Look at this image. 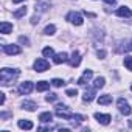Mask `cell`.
I'll return each instance as SVG.
<instances>
[{
  "mask_svg": "<svg viewBox=\"0 0 132 132\" xmlns=\"http://www.w3.org/2000/svg\"><path fill=\"white\" fill-rule=\"evenodd\" d=\"M19 76V70H13V69H2L0 72V82L2 86H10L11 82L16 81V78Z\"/></svg>",
  "mask_w": 132,
  "mask_h": 132,
  "instance_id": "6da1fadb",
  "label": "cell"
},
{
  "mask_svg": "<svg viewBox=\"0 0 132 132\" xmlns=\"http://www.w3.org/2000/svg\"><path fill=\"white\" fill-rule=\"evenodd\" d=\"M117 106H118V110L123 113V115H130V112H132V109H130V106H129V103L124 100V98H120L118 101H117Z\"/></svg>",
  "mask_w": 132,
  "mask_h": 132,
  "instance_id": "7a4b0ae2",
  "label": "cell"
},
{
  "mask_svg": "<svg viewBox=\"0 0 132 132\" xmlns=\"http://www.w3.org/2000/svg\"><path fill=\"white\" fill-rule=\"evenodd\" d=\"M67 20L69 22H72L73 25H76V27H79V25H82V16L79 14V13H76V11H72V13H69L67 14Z\"/></svg>",
  "mask_w": 132,
  "mask_h": 132,
  "instance_id": "3957f363",
  "label": "cell"
},
{
  "mask_svg": "<svg viewBox=\"0 0 132 132\" xmlns=\"http://www.w3.org/2000/svg\"><path fill=\"white\" fill-rule=\"evenodd\" d=\"M48 67H50V64H48L45 59H36V61H34V70L39 72V73L48 70Z\"/></svg>",
  "mask_w": 132,
  "mask_h": 132,
  "instance_id": "277c9868",
  "label": "cell"
},
{
  "mask_svg": "<svg viewBox=\"0 0 132 132\" xmlns=\"http://www.w3.org/2000/svg\"><path fill=\"white\" fill-rule=\"evenodd\" d=\"M51 6L50 0H37L36 2V13H45Z\"/></svg>",
  "mask_w": 132,
  "mask_h": 132,
  "instance_id": "5b68a950",
  "label": "cell"
},
{
  "mask_svg": "<svg viewBox=\"0 0 132 132\" xmlns=\"http://www.w3.org/2000/svg\"><path fill=\"white\" fill-rule=\"evenodd\" d=\"M3 51L6 53V54H20V47L19 45H14V44H8V45H3Z\"/></svg>",
  "mask_w": 132,
  "mask_h": 132,
  "instance_id": "8992f818",
  "label": "cell"
},
{
  "mask_svg": "<svg viewBox=\"0 0 132 132\" xmlns=\"http://www.w3.org/2000/svg\"><path fill=\"white\" fill-rule=\"evenodd\" d=\"M95 90H96V87H95V86H93V87L86 89L84 96H82V101H84V103H92V101L95 100Z\"/></svg>",
  "mask_w": 132,
  "mask_h": 132,
  "instance_id": "52a82bcc",
  "label": "cell"
},
{
  "mask_svg": "<svg viewBox=\"0 0 132 132\" xmlns=\"http://www.w3.org/2000/svg\"><path fill=\"white\" fill-rule=\"evenodd\" d=\"M31 90H33V82H30V81H25V82H22V84L19 86L20 95H28Z\"/></svg>",
  "mask_w": 132,
  "mask_h": 132,
  "instance_id": "ba28073f",
  "label": "cell"
},
{
  "mask_svg": "<svg viewBox=\"0 0 132 132\" xmlns=\"http://www.w3.org/2000/svg\"><path fill=\"white\" fill-rule=\"evenodd\" d=\"M95 120L98 123H101V124H109L110 123V115L109 113H100V112H96L95 113Z\"/></svg>",
  "mask_w": 132,
  "mask_h": 132,
  "instance_id": "9c48e42d",
  "label": "cell"
},
{
  "mask_svg": "<svg viewBox=\"0 0 132 132\" xmlns=\"http://www.w3.org/2000/svg\"><path fill=\"white\" fill-rule=\"evenodd\" d=\"M53 61H54V64L67 62V61H69V54L65 53V51H61V53H57V54H54V56H53Z\"/></svg>",
  "mask_w": 132,
  "mask_h": 132,
  "instance_id": "30bf717a",
  "label": "cell"
},
{
  "mask_svg": "<svg viewBox=\"0 0 132 132\" xmlns=\"http://www.w3.org/2000/svg\"><path fill=\"white\" fill-rule=\"evenodd\" d=\"M69 61H70V65H72V67H78V65L81 64V53H79V51H73V53H72V57H70Z\"/></svg>",
  "mask_w": 132,
  "mask_h": 132,
  "instance_id": "8fae6325",
  "label": "cell"
},
{
  "mask_svg": "<svg viewBox=\"0 0 132 132\" xmlns=\"http://www.w3.org/2000/svg\"><path fill=\"white\" fill-rule=\"evenodd\" d=\"M92 76H93V72H92V70H86V72L82 73V76L78 79V84H79V86H84L86 82H89V81H90V78H92Z\"/></svg>",
  "mask_w": 132,
  "mask_h": 132,
  "instance_id": "7c38bea8",
  "label": "cell"
},
{
  "mask_svg": "<svg viewBox=\"0 0 132 132\" xmlns=\"http://www.w3.org/2000/svg\"><path fill=\"white\" fill-rule=\"evenodd\" d=\"M117 16H120V17H132V11L127 6H120L117 10Z\"/></svg>",
  "mask_w": 132,
  "mask_h": 132,
  "instance_id": "4fadbf2b",
  "label": "cell"
},
{
  "mask_svg": "<svg viewBox=\"0 0 132 132\" xmlns=\"http://www.w3.org/2000/svg\"><path fill=\"white\" fill-rule=\"evenodd\" d=\"M13 31V25L8 23V22H2L0 23V33L2 34H10Z\"/></svg>",
  "mask_w": 132,
  "mask_h": 132,
  "instance_id": "5bb4252c",
  "label": "cell"
},
{
  "mask_svg": "<svg viewBox=\"0 0 132 132\" xmlns=\"http://www.w3.org/2000/svg\"><path fill=\"white\" fill-rule=\"evenodd\" d=\"M17 126H19L20 129H25V130H30V129H33V123H31V121H28V120H19Z\"/></svg>",
  "mask_w": 132,
  "mask_h": 132,
  "instance_id": "9a60e30c",
  "label": "cell"
},
{
  "mask_svg": "<svg viewBox=\"0 0 132 132\" xmlns=\"http://www.w3.org/2000/svg\"><path fill=\"white\" fill-rule=\"evenodd\" d=\"M22 107H23L25 110H30V112H34V110H36V107H37V104H36V103H33V101H23V104H22Z\"/></svg>",
  "mask_w": 132,
  "mask_h": 132,
  "instance_id": "2e32d148",
  "label": "cell"
},
{
  "mask_svg": "<svg viewBox=\"0 0 132 132\" xmlns=\"http://www.w3.org/2000/svg\"><path fill=\"white\" fill-rule=\"evenodd\" d=\"M39 120H40L42 123H50V121L53 120V113H51V112H44V113L39 115Z\"/></svg>",
  "mask_w": 132,
  "mask_h": 132,
  "instance_id": "e0dca14e",
  "label": "cell"
},
{
  "mask_svg": "<svg viewBox=\"0 0 132 132\" xmlns=\"http://www.w3.org/2000/svg\"><path fill=\"white\" fill-rule=\"evenodd\" d=\"M36 89H37V92H45V90L50 89V82H47V81H39L37 86H36Z\"/></svg>",
  "mask_w": 132,
  "mask_h": 132,
  "instance_id": "ac0fdd59",
  "label": "cell"
},
{
  "mask_svg": "<svg viewBox=\"0 0 132 132\" xmlns=\"http://www.w3.org/2000/svg\"><path fill=\"white\" fill-rule=\"evenodd\" d=\"M98 103L100 104H110L112 103V95H101L98 98Z\"/></svg>",
  "mask_w": 132,
  "mask_h": 132,
  "instance_id": "d6986e66",
  "label": "cell"
},
{
  "mask_svg": "<svg viewBox=\"0 0 132 132\" xmlns=\"http://www.w3.org/2000/svg\"><path fill=\"white\" fill-rule=\"evenodd\" d=\"M27 11H28L27 6H22V8H19L17 11H14V17H16V19H20V17H23V16L27 14Z\"/></svg>",
  "mask_w": 132,
  "mask_h": 132,
  "instance_id": "ffe728a7",
  "label": "cell"
},
{
  "mask_svg": "<svg viewBox=\"0 0 132 132\" xmlns=\"http://www.w3.org/2000/svg\"><path fill=\"white\" fill-rule=\"evenodd\" d=\"M42 54H44L45 57H53V56H54V51H53L51 47H45V48L42 50Z\"/></svg>",
  "mask_w": 132,
  "mask_h": 132,
  "instance_id": "44dd1931",
  "label": "cell"
},
{
  "mask_svg": "<svg viewBox=\"0 0 132 132\" xmlns=\"http://www.w3.org/2000/svg\"><path fill=\"white\" fill-rule=\"evenodd\" d=\"M54 31H56V27H54V25H47L45 30H44V34L51 36V34H54Z\"/></svg>",
  "mask_w": 132,
  "mask_h": 132,
  "instance_id": "7402d4cb",
  "label": "cell"
},
{
  "mask_svg": "<svg viewBox=\"0 0 132 132\" xmlns=\"http://www.w3.org/2000/svg\"><path fill=\"white\" fill-rule=\"evenodd\" d=\"M104 84H106V79L101 76V78H96V79H95V84H93V86H95L96 89H103Z\"/></svg>",
  "mask_w": 132,
  "mask_h": 132,
  "instance_id": "603a6c76",
  "label": "cell"
},
{
  "mask_svg": "<svg viewBox=\"0 0 132 132\" xmlns=\"http://www.w3.org/2000/svg\"><path fill=\"white\" fill-rule=\"evenodd\" d=\"M124 65L127 70L132 72V56H124Z\"/></svg>",
  "mask_w": 132,
  "mask_h": 132,
  "instance_id": "cb8c5ba5",
  "label": "cell"
},
{
  "mask_svg": "<svg viewBox=\"0 0 132 132\" xmlns=\"http://www.w3.org/2000/svg\"><path fill=\"white\" fill-rule=\"evenodd\" d=\"M51 84H53V86H54V87H62V86H64V84H65V82H64V81H62V79H59V78H54V79H53V81H51Z\"/></svg>",
  "mask_w": 132,
  "mask_h": 132,
  "instance_id": "d4e9b609",
  "label": "cell"
},
{
  "mask_svg": "<svg viewBox=\"0 0 132 132\" xmlns=\"http://www.w3.org/2000/svg\"><path fill=\"white\" fill-rule=\"evenodd\" d=\"M45 100H47L48 103H53V101L57 100V95H56V93H48V95L45 96Z\"/></svg>",
  "mask_w": 132,
  "mask_h": 132,
  "instance_id": "484cf974",
  "label": "cell"
},
{
  "mask_svg": "<svg viewBox=\"0 0 132 132\" xmlns=\"http://www.w3.org/2000/svg\"><path fill=\"white\" fill-rule=\"evenodd\" d=\"M65 95H67V96H76L78 90L76 89H67V90H65Z\"/></svg>",
  "mask_w": 132,
  "mask_h": 132,
  "instance_id": "4316f807",
  "label": "cell"
},
{
  "mask_svg": "<svg viewBox=\"0 0 132 132\" xmlns=\"http://www.w3.org/2000/svg\"><path fill=\"white\" fill-rule=\"evenodd\" d=\"M19 42H20V44H25V45H30V39L25 37V36H20V37H19Z\"/></svg>",
  "mask_w": 132,
  "mask_h": 132,
  "instance_id": "83f0119b",
  "label": "cell"
},
{
  "mask_svg": "<svg viewBox=\"0 0 132 132\" xmlns=\"http://www.w3.org/2000/svg\"><path fill=\"white\" fill-rule=\"evenodd\" d=\"M96 56H98L100 59H104V57H106V51H104V50H98V51H96Z\"/></svg>",
  "mask_w": 132,
  "mask_h": 132,
  "instance_id": "f1b7e54d",
  "label": "cell"
},
{
  "mask_svg": "<svg viewBox=\"0 0 132 132\" xmlns=\"http://www.w3.org/2000/svg\"><path fill=\"white\" fill-rule=\"evenodd\" d=\"M31 23H33V25L39 23V14H37V16H33V19H31Z\"/></svg>",
  "mask_w": 132,
  "mask_h": 132,
  "instance_id": "f546056e",
  "label": "cell"
},
{
  "mask_svg": "<svg viewBox=\"0 0 132 132\" xmlns=\"http://www.w3.org/2000/svg\"><path fill=\"white\" fill-rule=\"evenodd\" d=\"M0 104H5V93H0Z\"/></svg>",
  "mask_w": 132,
  "mask_h": 132,
  "instance_id": "4dcf8cb0",
  "label": "cell"
},
{
  "mask_svg": "<svg viewBox=\"0 0 132 132\" xmlns=\"http://www.w3.org/2000/svg\"><path fill=\"white\" fill-rule=\"evenodd\" d=\"M56 109H69V107L65 106V104H57V106H56Z\"/></svg>",
  "mask_w": 132,
  "mask_h": 132,
  "instance_id": "1f68e13d",
  "label": "cell"
},
{
  "mask_svg": "<svg viewBox=\"0 0 132 132\" xmlns=\"http://www.w3.org/2000/svg\"><path fill=\"white\" fill-rule=\"evenodd\" d=\"M104 2H106V3H109V5H115L117 0H104Z\"/></svg>",
  "mask_w": 132,
  "mask_h": 132,
  "instance_id": "d6a6232c",
  "label": "cell"
},
{
  "mask_svg": "<svg viewBox=\"0 0 132 132\" xmlns=\"http://www.w3.org/2000/svg\"><path fill=\"white\" fill-rule=\"evenodd\" d=\"M84 14H86L87 17H95V14H92V13H87V11H84Z\"/></svg>",
  "mask_w": 132,
  "mask_h": 132,
  "instance_id": "836d02e7",
  "label": "cell"
},
{
  "mask_svg": "<svg viewBox=\"0 0 132 132\" xmlns=\"http://www.w3.org/2000/svg\"><path fill=\"white\" fill-rule=\"evenodd\" d=\"M22 2H25V0H13V3H22Z\"/></svg>",
  "mask_w": 132,
  "mask_h": 132,
  "instance_id": "e575fe53",
  "label": "cell"
},
{
  "mask_svg": "<svg viewBox=\"0 0 132 132\" xmlns=\"http://www.w3.org/2000/svg\"><path fill=\"white\" fill-rule=\"evenodd\" d=\"M129 126H130V127H132V120H130V121H129Z\"/></svg>",
  "mask_w": 132,
  "mask_h": 132,
  "instance_id": "d590c367",
  "label": "cell"
},
{
  "mask_svg": "<svg viewBox=\"0 0 132 132\" xmlns=\"http://www.w3.org/2000/svg\"><path fill=\"white\" fill-rule=\"evenodd\" d=\"M129 50H132V42H130V45H129Z\"/></svg>",
  "mask_w": 132,
  "mask_h": 132,
  "instance_id": "8d00e7d4",
  "label": "cell"
},
{
  "mask_svg": "<svg viewBox=\"0 0 132 132\" xmlns=\"http://www.w3.org/2000/svg\"><path fill=\"white\" fill-rule=\"evenodd\" d=\"M130 90H132V86H130Z\"/></svg>",
  "mask_w": 132,
  "mask_h": 132,
  "instance_id": "74e56055",
  "label": "cell"
}]
</instances>
